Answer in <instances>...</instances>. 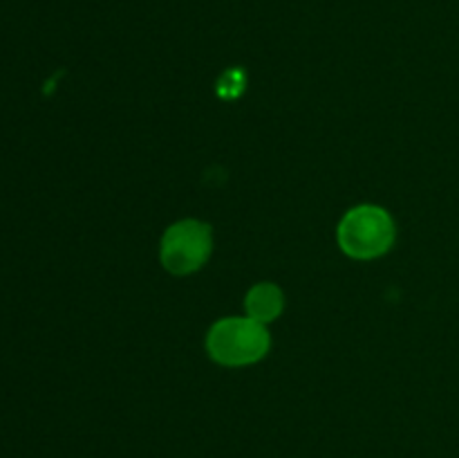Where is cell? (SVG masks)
Here are the masks:
<instances>
[{"label":"cell","mask_w":459,"mask_h":458,"mask_svg":"<svg viewBox=\"0 0 459 458\" xmlns=\"http://www.w3.org/2000/svg\"><path fill=\"white\" fill-rule=\"evenodd\" d=\"M282 310V292L272 283H260V286L251 287L247 295V313L251 319L264 323L278 317Z\"/></svg>","instance_id":"277c9868"},{"label":"cell","mask_w":459,"mask_h":458,"mask_svg":"<svg viewBox=\"0 0 459 458\" xmlns=\"http://www.w3.org/2000/svg\"><path fill=\"white\" fill-rule=\"evenodd\" d=\"M209 353L215 362L227 366H245L269 350V332L255 319L233 317L215 323L209 332Z\"/></svg>","instance_id":"6da1fadb"},{"label":"cell","mask_w":459,"mask_h":458,"mask_svg":"<svg viewBox=\"0 0 459 458\" xmlns=\"http://www.w3.org/2000/svg\"><path fill=\"white\" fill-rule=\"evenodd\" d=\"M211 254V229L200 220H182L161 241V263L173 274H188Z\"/></svg>","instance_id":"3957f363"},{"label":"cell","mask_w":459,"mask_h":458,"mask_svg":"<svg viewBox=\"0 0 459 458\" xmlns=\"http://www.w3.org/2000/svg\"><path fill=\"white\" fill-rule=\"evenodd\" d=\"M394 241V223L381 207L363 205L348 211L339 225V242L354 259H375Z\"/></svg>","instance_id":"7a4b0ae2"}]
</instances>
